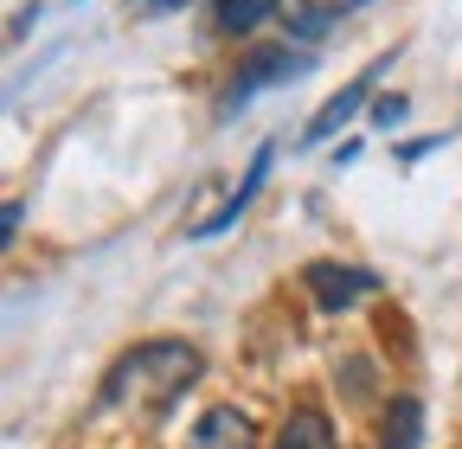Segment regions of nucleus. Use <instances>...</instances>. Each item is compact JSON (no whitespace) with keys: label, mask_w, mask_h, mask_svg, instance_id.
I'll use <instances>...</instances> for the list:
<instances>
[{"label":"nucleus","mask_w":462,"mask_h":449,"mask_svg":"<svg viewBox=\"0 0 462 449\" xmlns=\"http://www.w3.org/2000/svg\"><path fill=\"white\" fill-rule=\"evenodd\" d=\"M20 218H26V206H20V199H7V212H0V232H7V244L20 238Z\"/></svg>","instance_id":"obj_11"},{"label":"nucleus","mask_w":462,"mask_h":449,"mask_svg":"<svg viewBox=\"0 0 462 449\" xmlns=\"http://www.w3.org/2000/svg\"><path fill=\"white\" fill-rule=\"evenodd\" d=\"M276 449H340V443H334V424H328L321 411H296V417L282 424Z\"/></svg>","instance_id":"obj_8"},{"label":"nucleus","mask_w":462,"mask_h":449,"mask_svg":"<svg viewBox=\"0 0 462 449\" xmlns=\"http://www.w3.org/2000/svg\"><path fill=\"white\" fill-rule=\"evenodd\" d=\"M187 449H257V417L238 411V405H212V411L193 424Z\"/></svg>","instance_id":"obj_4"},{"label":"nucleus","mask_w":462,"mask_h":449,"mask_svg":"<svg viewBox=\"0 0 462 449\" xmlns=\"http://www.w3.org/2000/svg\"><path fill=\"white\" fill-rule=\"evenodd\" d=\"M302 283H309V296H315L321 315H340V308H354V302L379 296V276L360 270V263H309Z\"/></svg>","instance_id":"obj_3"},{"label":"nucleus","mask_w":462,"mask_h":449,"mask_svg":"<svg viewBox=\"0 0 462 449\" xmlns=\"http://www.w3.org/2000/svg\"><path fill=\"white\" fill-rule=\"evenodd\" d=\"M379 443L385 449H424V405L418 399H392L385 424H379Z\"/></svg>","instance_id":"obj_6"},{"label":"nucleus","mask_w":462,"mask_h":449,"mask_svg":"<svg viewBox=\"0 0 462 449\" xmlns=\"http://www.w3.org/2000/svg\"><path fill=\"white\" fill-rule=\"evenodd\" d=\"M309 71H315V51H302V45H270V51H251V65H245L238 78L225 84V103H218V116H245L257 90L296 84V78H309Z\"/></svg>","instance_id":"obj_2"},{"label":"nucleus","mask_w":462,"mask_h":449,"mask_svg":"<svg viewBox=\"0 0 462 449\" xmlns=\"http://www.w3.org/2000/svg\"><path fill=\"white\" fill-rule=\"evenodd\" d=\"M404 116H411V103H404V96H373V123L379 129H398Z\"/></svg>","instance_id":"obj_10"},{"label":"nucleus","mask_w":462,"mask_h":449,"mask_svg":"<svg viewBox=\"0 0 462 449\" xmlns=\"http://www.w3.org/2000/svg\"><path fill=\"white\" fill-rule=\"evenodd\" d=\"M270 154H276V148H257V154H251V174H245V187L231 193V206H225L218 218H206V224H199V238H218L225 224H238V218H245V206L257 199V187H263V174H270Z\"/></svg>","instance_id":"obj_7"},{"label":"nucleus","mask_w":462,"mask_h":449,"mask_svg":"<svg viewBox=\"0 0 462 449\" xmlns=\"http://www.w3.org/2000/svg\"><path fill=\"white\" fill-rule=\"evenodd\" d=\"M276 7H282V0H218V26L225 32H257Z\"/></svg>","instance_id":"obj_9"},{"label":"nucleus","mask_w":462,"mask_h":449,"mask_svg":"<svg viewBox=\"0 0 462 449\" xmlns=\"http://www.w3.org/2000/svg\"><path fill=\"white\" fill-rule=\"evenodd\" d=\"M430 148H437V135H424V142H404V148H398V160H424Z\"/></svg>","instance_id":"obj_12"},{"label":"nucleus","mask_w":462,"mask_h":449,"mask_svg":"<svg viewBox=\"0 0 462 449\" xmlns=\"http://www.w3.org/2000/svg\"><path fill=\"white\" fill-rule=\"evenodd\" d=\"M193 379H199V353L187 341H142V347H129L109 366L97 399H103V411H148V417H161V411H173L187 399Z\"/></svg>","instance_id":"obj_1"},{"label":"nucleus","mask_w":462,"mask_h":449,"mask_svg":"<svg viewBox=\"0 0 462 449\" xmlns=\"http://www.w3.org/2000/svg\"><path fill=\"white\" fill-rule=\"evenodd\" d=\"M187 0H142V14H180Z\"/></svg>","instance_id":"obj_13"},{"label":"nucleus","mask_w":462,"mask_h":449,"mask_svg":"<svg viewBox=\"0 0 462 449\" xmlns=\"http://www.w3.org/2000/svg\"><path fill=\"white\" fill-rule=\"evenodd\" d=\"M379 71H385V59H379V65H366L354 84H340V96H328V103H321V116L309 123V135H302V142H328L340 123H354V116H360V103H366V96H373V84H379Z\"/></svg>","instance_id":"obj_5"}]
</instances>
